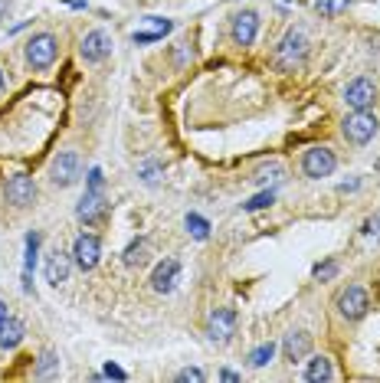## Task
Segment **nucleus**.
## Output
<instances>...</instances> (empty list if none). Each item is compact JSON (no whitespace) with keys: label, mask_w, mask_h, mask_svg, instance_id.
<instances>
[{"label":"nucleus","mask_w":380,"mask_h":383,"mask_svg":"<svg viewBox=\"0 0 380 383\" xmlns=\"http://www.w3.org/2000/svg\"><path fill=\"white\" fill-rule=\"evenodd\" d=\"M187 233L190 236H197V239H207L210 236V223L203 220V216H197V213H187Z\"/></svg>","instance_id":"nucleus-24"},{"label":"nucleus","mask_w":380,"mask_h":383,"mask_svg":"<svg viewBox=\"0 0 380 383\" xmlns=\"http://www.w3.org/2000/svg\"><path fill=\"white\" fill-rule=\"evenodd\" d=\"M33 373H37L39 380H43V377H56V373H59V360H56V354L46 351V354L39 357V364H37V371Z\"/></svg>","instance_id":"nucleus-20"},{"label":"nucleus","mask_w":380,"mask_h":383,"mask_svg":"<svg viewBox=\"0 0 380 383\" xmlns=\"http://www.w3.org/2000/svg\"><path fill=\"white\" fill-rule=\"evenodd\" d=\"M0 92H3V73H0Z\"/></svg>","instance_id":"nucleus-37"},{"label":"nucleus","mask_w":380,"mask_h":383,"mask_svg":"<svg viewBox=\"0 0 380 383\" xmlns=\"http://www.w3.org/2000/svg\"><path fill=\"white\" fill-rule=\"evenodd\" d=\"M178 380H180V383H190V380L200 383V380H203V371H197V367H184V371L178 373Z\"/></svg>","instance_id":"nucleus-31"},{"label":"nucleus","mask_w":380,"mask_h":383,"mask_svg":"<svg viewBox=\"0 0 380 383\" xmlns=\"http://www.w3.org/2000/svg\"><path fill=\"white\" fill-rule=\"evenodd\" d=\"M272 203H276V194H272V190H263V194H256L253 200H246V203H243V210L256 213V210H266V207H272Z\"/></svg>","instance_id":"nucleus-22"},{"label":"nucleus","mask_w":380,"mask_h":383,"mask_svg":"<svg viewBox=\"0 0 380 383\" xmlns=\"http://www.w3.org/2000/svg\"><path fill=\"white\" fill-rule=\"evenodd\" d=\"M144 259H148V239H135L125 249V265H141Z\"/></svg>","instance_id":"nucleus-19"},{"label":"nucleus","mask_w":380,"mask_h":383,"mask_svg":"<svg viewBox=\"0 0 380 383\" xmlns=\"http://www.w3.org/2000/svg\"><path fill=\"white\" fill-rule=\"evenodd\" d=\"M236 334V311L233 308H216L207 321V337L213 344H227L229 337Z\"/></svg>","instance_id":"nucleus-9"},{"label":"nucleus","mask_w":380,"mask_h":383,"mask_svg":"<svg viewBox=\"0 0 380 383\" xmlns=\"http://www.w3.org/2000/svg\"><path fill=\"white\" fill-rule=\"evenodd\" d=\"M82 177V158L79 151H59L53 161V184L56 187H73Z\"/></svg>","instance_id":"nucleus-6"},{"label":"nucleus","mask_w":380,"mask_h":383,"mask_svg":"<svg viewBox=\"0 0 380 383\" xmlns=\"http://www.w3.org/2000/svg\"><path fill=\"white\" fill-rule=\"evenodd\" d=\"M102 184H105V180H102V171H99V167H92V171H89V190L102 194Z\"/></svg>","instance_id":"nucleus-32"},{"label":"nucleus","mask_w":380,"mask_h":383,"mask_svg":"<svg viewBox=\"0 0 380 383\" xmlns=\"http://www.w3.org/2000/svg\"><path fill=\"white\" fill-rule=\"evenodd\" d=\"M7 7H10V3H7V0H0V17L7 13Z\"/></svg>","instance_id":"nucleus-36"},{"label":"nucleus","mask_w":380,"mask_h":383,"mask_svg":"<svg viewBox=\"0 0 380 383\" xmlns=\"http://www.w3.org/2000/svg\"><path fill=\"white\" fill-rule=\"evenodd\" d=\"M377 128H380L377 115H370V111H354V115H348L341 124L344 138H348L351 144H368L370 138L377 135Z\"/></svg>","instance_id":"nucleus-3"},{"label":"nucleus","mask_w":380,"mask_h":383,"mask_svg":"<svg viewBox=\"0 0 380 383\" xmlns=\"http://www.w3.org/2000/svg\"><path fill=\"white\" fill-rule=\"evenodd\" d=\"M37 249H39V233L26 236V272L33 269V259H37Z\"/></svg>","instance_id":"nucleus-26"},{"label":"nucleus","mask_w":380,"mask_h":383,"mask_svg":"<svg viewBox=\"0 0 380 383\" xmlns=\"http://www.w3.org/2000/svg\"><path fill=\"white\" fill-rule=\"evenodd\" d=\"M108 53H112V37H108L105 30H92V33H86L82 43H79V56L86 62H102Z\"/></svg>","instance_id":"nucleus-12"},{"label":"nucleus","mask_w":380,"mask_h":383,"mask_svg":"<svg viewBox=\"0 0 380 383\" xmlns=\"http://www.w3.org/2000/svg\"><path fill=\"white\" fill-rule=\"evenodd\" d=\"M331 377H334V371H331V360L325 357V354H318V357L308 360V367H305V380L321 383V380H331Z\"/></svg>","instance_id":"nucleus-18"},{"label":"nucleus","mask_w":380,"mask_h":383,"mask_svg":"<svg viewBox=\"0 0 380 383\" xmlns=\"http://www.w3.org/2000/svg\"><path fill=\"white\" fill-rule=\"evenodd\" d=\"M56 53H59V43L53 33H37V37L26 43V62L30 69H50L56 62Z\"/></svg>","instance_id":"nucleus-2"},{"label":"nucleus","mask_w":380,"mask_h":383,"mask_svg":"<svg viewBox=\"0 0 380 383\" xmlns=\"http://www.w3.org/2000/svg\"><path fill=\"white\" fill-rule=\"evenodd\" d=\"M105 377H115V380H125V371L115 367V364H105Z\"/></svg>","instance_id":"nucleus-33"},{"label":"nucleus","mask_w":380,"mask_h":383,"mask_svg":"<svg viewBox=\"0 0 380 383\" xmlns=\"http://www.w3.org/2000/svg\"><path fill=\"white\" fill-rule=\"evenodd\" d=\"M3 197L7 203L13 207H30L33 200H37V184H33V177H26V174H13L7 187H3Z\"/></svg>","instance_id":"nucleus-10"},{"label":"nucleus","mask_w":380,"mask_h":383,"mask_svg":"<svg viewBox=\"0 0 380 383\" xmlns=\"http://www.w3.org/2000/svg\"><path fill=\"white\" fill-rule=\"evenodd\" d=\"M178 282H180V262L178 259L158 262V269H154V275H151L154 292H174V285Z\"/></svg>","instance_id":"nucleus-14"},{"label":"nucleus","mask_w":380,"mask_h":383,"mask_svg":"<svg viewBox=\"0 0 380 383\" xmlns=\"http://www.w3.org/2000/svg\"><path fill=\"white\" fill-rule=\"evenodd\" d=\"M69 272H73V256H66V252H50V259H46V269H43V275H46V282L50 285H63L66 279H69Z\"/></svg>","instance_id":"nucleus-15"},{"label":"nucleus","mask_w":380,"mask_h":383,"mask_svg":"<svg viewBox=\"0 0 380 383\" xmlns=\"http://www.w3.org/2000/svg\"><path fill=\"white\" fill-rule=\"evenodd\" d=\"M131 39L135 43H158V39H164V30H151V33H131Z\"/></svg>","instance_id":"nucleus-30"},{"label":"nucleus","mask_w":380,"mask_h":383,"mask_svg":"<svg viewBox=\"0 0 380 383\" xmlns=\"http://www.w3.org/2000/svg\"><path fill=\"white\" fill-rule=\"evenodd\" d=\"M282 177V164H269V167H263V171L256 174V180L259 184H266V180H279Z\"/></svg>","instance_id":"nucleus-28"},{"label":"nucleus","mask_w":380,"mask_h":383,"mask_svg":"<svg viewBox=\"0 0 380 383\" xmlns=\"http://www.w3.org/2000/svg\"><path fill=\"white\" fill-rule=\"evenodd\" d=\"M193 59V46L190 43H178V50H174V66H187V62Z\"/></svg>","instance_id":"nucleus-27"},{"label":"nucleus","mask_w":380,"mask_h":383,"mask_svg":"<svg viewBox=\"0 0 380 383\" xmlns=\"http://www.w3.org/2000/svg\"><path fill=\"white\" fill-rule=\"evenodd\" d=\"M364 233H368V236H380V213L368 223V226H364Z\"/></svg>","instance_id":"nucleus-34"},{"label":"nucleus","mask_w":380,"mask_h":383,"mask_svg":"<svg viewBox=\"0 0 380 383\" xmlns=\"http://www.w3.org/2000/svg\"><path fill=\"white\" fill-rule=\"evenodd\" d=\"M26 337V328L20 318H7V321L0 324V347L3 351H13V347H20Z\"/></svg>","instance_id":"nucleus-16"},{"label":"nucleus","mask_w":380,"mask_h":383,"mask_svg":"<svg viewBox=\"0 0 380 383\" xmlns=\"http://www.w3.org/2000/svg\"><path fill=\"white\" fill-rule=\"evenodd\" d=\"M374 102H377V86H374V79L357 75V79L348 82V88H344V105H348V109L368 111Z\"/></svg>","instance_id":"nucleus-4"},{"label":"nucleus","mask_w":380,"mask_h":383,"mask_svg":"<svg viewBox=\"0 0 380 383\" xmlns=\"http://www.w3.org/2000/svg\"><path fill=\"white\" fill-rule=\"evenodd\" d=\"M338 275V262H325V265H315V279H334Z\"/></svg>","instance_id":"nucleus-29"},{"label":"nucleus","mask_w":380,"mask_h":383,"mask_svg":"<svg viewBox=\"0 0 380 383\" xmlns=\"http://www.w3.org/2000/svg\"><path fill=\"white\" fill-rule=\"evenodd\" d=\"M256 33H259V13L256 10H243L233 17V24H229V37L236 46H253Z\"/></svg>","instance_id":"nucleus-11"},{"label":"nucleus","mask_w":380,"mask_h":383,"mask_svg":"<svg viewBox=\"0 0 380 383\" xmlns=\"http://www.w3.org/2000/svg\"><path fill=\"white\" fill-rule=\"evenodd\" d=\"M348 3H351V0H315V10L321 13V17H338V13L348 10Z\"/></svg>","instance_id":"nucleus-23"},{"label":"nucleus","mask_w":380,"mask_h":383,"mask_svg":"<svg viewBox=\"0 0 380 383\" xmlns=\"http://www.w3.org/2000/svg\"><path fill=\"white\" fill-rule=\"evenodd\" d=\"M161 174H164V171H161V164H154V161H144L138 167V177L144 180V184H158V180H161Z\"/></svg>","instance_id":"nucleus-25"},{"label":"nucleus","mask_w":380,"mask_h":383,"mask_svg":"<svg viewBox=\"0 0 380 383\" xmlns=\"http://www.w3.org/2000/svg\"><path fill=\"white\" fill-rule=\"evenodd\" d=\"M102 259V243H99V236H92V233H82L76 239V246H73V262H76L82 272H92L95 265H99Z\"/></svg>","instance_id":"nucleus-8"},{"label":"nucleus","mask_w":380,"mask_h":383,"mask_svg":"<svg viewBox=\"0 0 380 383\" xmlns=\"http://www.w3.org/2000/svg\"><path fill=\"white\" fill-rule=\"evenodd\" d=\"M76 216L86 223V226H99V223L108 216V203H105V197H102V194L86 190V197L79 200V207H76Z\"/></svg>","instance_id":"nucleus-13"},{"label":"nucleus","mask_w":380,"mask_h":383,"mask_svg":"<svg viewBox=\"0 0 380 383\" xmlns=\"http://www.w3.org/2000/svg\"><path fill=\"white\" fill-rule=\"evenodd\" d=\"M338 167V158H334V151L331 148H308L302 158V171L305 177H312V180H321V177H331Z\"/></svg>","instance_id":"nucleus-5"},{"label":"nucleus","mask_w":380,"mask_h":383,"mask_svg":"<svg viewBox=\"0 0 380 383\" xmlns=\"http://www.w3.org/2000/svg\"><path fill=\"white\" fill-rule=\"evenodd\" d=\"M368 308H370V298L361 285H351V288H344L341 295H338V311H341V318H348V321L364 318Z\"/></svg>","instance_id":"nucleus-7"},{"label":"nucleus","mask_w":380,"mask_h":383,"mask_svg":"<svg viewBox=\"0 0 380 383\" xmlns=\"http://www.w3.org/2000/svg\"><path fill=\"white\" fill-rule=\"evenodd\" d=\"M305 56H308V39H305V33L302 30H289V33L279 39L276 53H272V62L279 66L282 73H295L305 62Z\"/></svg>","instance_id":"nucleus-1"},{"label":"nucleus","mask_w":380,"mask_h":383,"mask_svg":"<svg viewBox=\"0 0 380 383\" xmlns=\"http://www.w3.org/2000/svg\"><path fill=\"white\" fill-rule=\"evenodd\" d=\"M7 318H10V315H7V305H3V301H0V324L7 321Z\"/></svg>","instance_id":"nucleus-35"},{"label":"nucleus","mask_w":380,"mask_h":383,"mask_svg":"<svg viewBox=\"0 0 380 383\" xmlns=\"http://www.w3.org/2000/svg\"><path fill=\"white\" fill-rule=\"evenodd\" d=\"M272 357H276V344H272V341H266V344H259L253 354H249V364H253V367H266Z\"/></svg>","instance_id":"nucleus-21"},{"label":"nucleus","mask_w":380,"mask_h":383,"mask_svg":"<svg viewBox=\"0 0 380 383\" xmlns=\"http://www.w3.org/2000/svg\"><path fill=\"white\" fill-rule=\"evenodd\" d=\"M282 351H285V360H292V364H295V360H302L305 354L312 351V337H308L305 331H292L289 337L282 341Z\"/></svg>","instance_id":"nucleus-17"}]
</instances>
